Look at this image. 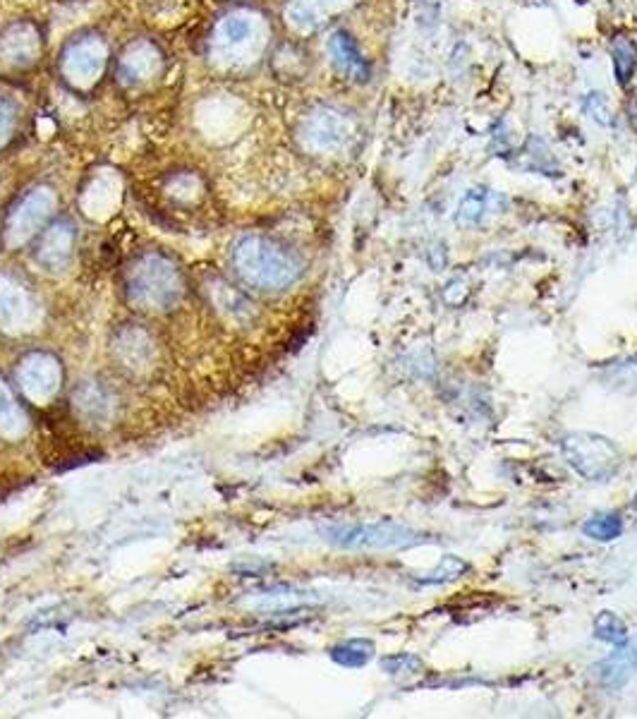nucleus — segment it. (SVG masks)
<instances>
[{
	"instance_id": "nucleus-19",
	"label": "nucleus",
	"mask_w": 637,
	"mask_h": 719,
	"mask_svg": "<svg viewBox=\"0 0 637 719\" xmlns=\"http://www.w3.org/2000/svg\"><path fill=\"white\" fill-rule=\"evenodd\" d=\"M582 533L597 542H614L623 533V521L618 513H597L582 525Z\"/></svg>"
},
{
	"instance_id": "nucleus-6",
	"label": "nucleus",
	"mask_w": 637,
	"mask_h": 719,
	"mask_svg": "<svg viewBox=\"0 0 637 719\" xmlns=\"http://www.w3.org/2000/svg\"><path fill=\"white\" fill-rule=\"evenodd\" d=\"M108 63V46L101 36L84 34L72 39L60 53L63 77L75 87H91L103 75Z\"/></svg>"
},
{
	"instance_id": "nucleus-10",
	"label": "nucleus",
	"mask_w": 637,
	"mask_h": 719,
	"mask_svg": "<svg viewBox=\"0 0 637 719\" xmlns=\"http://www.w3.org/2000/svg\"><path fill=\"white\" fill-rule=\"evenodd\" d=\"M77 228L70 221H53L51 226L44 228L36 238L34 259L46 269H60L72 259L75 250Z\"/></svg>"
},
{
	"instance_id": "nucleus-5",
	"label": "nucleus",
	"mask_w": 637,
	"mask_h": 719,
	"mask_svg": "<svg viewBox=\"0 0 637 719\" xmlns=\"http://www.w3.org/2000/svg\"><path fill=\"white\" fill-rule=\"evenodd\" d=\"M326 540L345 549H405L429 540L424 533L393 521L333 525L324 530Z\"/></svg>"
},
{
	"instance_id": "nucleus-7",
	"label": "nucleus",
	"mask_w": 637,
	"mask_h": 719,
	"mask_svg": "<svg viewBox=\"0 0 637 719\" xmlns=\"http://www.w3.org/2000/svg\"><path fill=\"white\" fill-rule=\"evenodd\" d=\"M53 207H56V195L51 190L46 187L29 190L10 211L8 226H5L8 238L12 243H22V240L39 235L46 221L51 219Z\"/></svg>"
},
{
	"instance_id": "nucleus-20",
	"label": "nucleus",
	"mask_w": 637,
	"mask_h": 719,
	"mask_svg": "<svg viewBox=\"0 0 637 719\" xmlns=\"http://www.w3.org/2000/svg\"><path fill=\"white\" fill-rule=\"evenodd\" d=\"M487 204H489V192L484 190V187H472L470 192H465V197L460 199V207H458L460 226H477V223L484 219Z\"/></svg>"
},
{
	"instance_id": "nucleus-15",
	"label": "nucleus",
	"mask_w": 637,
	"mask_h": 719,
	"mask_svg": "<svg viewBox=\"0 0 637 719\" xmlns=\"http://www.w3.org/2000/svg\"><path fill=\"white\" fill-rule=\"evenodd\" d=\"M331 657L343 667L357 669L364 667L369 660L374 657V643L367 638H353V640H343V643L333 645L331 648Z\"/></svg>"
},
{
	"instance_id": "nucleus-4",
	"label": "nucleus",
	"mask_w": 637,
	"mask_h": 719,
	"mask_svg": "<svg viewBox=\"0 0 637 719\" xmlns=\"http://www.w3.org/2000/svg\"><path fill=\"white\" fill-rule=\"evenodd\" d=\"M563 458L575 473L592 482H606L621 468V449L604 434L568 432L558 439Z\"/></svg>"
},
{
	"instance_id": "nucleus-3",
	"label": "nucleus",
	"mask_w": 637,
	"mask_h": 719,
	"mask_svg": "<svg viewBox=\"0 0 637 719\" xmlns=\"http://www.w3.org/2000/svg\"><path fill=\"white\" fill-rule=\"evenodd\" d=\"M180 293V269L161 252H144L127 269V295L144 310H168Z\"/></svg>"
},
{
	"instance_id": "nucleus-21",
	"label": "nucleus",
	"mask_w": 637,
	"mask_h": 719,
	"mask_svg": "<svg viewBox=\"0 0 637 719\" xmlns=\"http://www.w3.org/2000/svg\"><path fill=\"white\" fill-rule=\"evenodd\" d=\"M611 56H614V70L618 84H628L633 80L635 68H637V51L635 46L630 44L626 36H618L611 46Z\"/></svg>"
},
{
	"instance_id": "nucleus-18",
	"label": "nucleus",
	"mask_w": 637,
	"mask_h": 719,
	"mask_svg": "<svg viewBox=\"0 0 637 719\" xmlns=\"http://www.w3.org/2000/svg\"><path fill=\"white\" fill-rule=\"evenodd\" d=\"M594 638L609 645H623L628 640V624L616 612H599L594 619Z\"/></svg>"
},
{
	"instance_id": "nucleus-25",
	"label": "nucleus",
	"mask_w": 637,
	"mask_h": 719,
	"mask_svg": "<svg viewBox=\"0 0 637 719\" xmlns=\"http://www.w3.org/2000/svg\"><path fill=\"white\" fill-rule=\"evenodd\" d=\"M635 509H637V494H635Z\"/></svg>"
},
{
	"instance_id": "nucleus-12",
	"label": "nucleus",
	"mask_w": 637,
	"mask_h": 719,
	"mask_svg": "<svg viewBox=\"0 0 637 719\" xmlns=\"http://www.w3.org/2000/svg\"><path fill=\"white\" fill-rule=\"evenodd\" d=\"M357 0H288L285 20L295 32H314L326 24L333 15L348 10Z\"/></svg>"
},
{
	"instance_id": "nucleus-8",
	"label": "nucleus",
	"mask_w": 637,
	"mask_h": 719,
	"mask_svg": "<svg viewBox=\"0 0 637 719\" xmlns=\"http://www.w3.org/2000/svg\"><path fill=\"white\" fill-rule=\"evenodd\" d=\"M350 137V123L341 111L329 106L314 108L312 113L302 123V140L309 149L321 151V154H331L338 151L348 142Z\"/></svg>"
},
{
	"instance_id": "nucleus-11",
	"label": "nucleus",
	"mask_w": 637,
	"mask_h": 719,
	"mask_svg": "<svg viewBox=\"0 0 637 719\" xmlns=\"http://www.w3.org/2000/svg\"><path fill=\"white\" fill-rule=\"evenodd\" d=\"M637 674V640L616 645V650L592 667V676L606 691H621Z\"/></svg>"
},
{
	"instance_id": "nucleus-9",
	"label": "nucleus",
	"mask_w": 637,
	"mask_h": 719,
	"mask_svg": "<svg viewBox=\"0 0 637 719\" xmlns=\"http://www.w3.org/2000/svg\"><path fill=\"white\" fill-rule=\"evenodd\" d=\"M41 41L39 29L29 22H15L0 32V63L10 68H27L39 58Z\"/></svg>"
},
{
	"instance_id": "nucleus-23",
	"label": "nucleus",
	"mask_w": 637,
	"mask_h": 719,
	"mask_svg": "<svg viewBox=\"0 0 637 719\" xmlns=\"http://www.w3.org/2000/svg\"><path fill=\"white\" fill-rule=\"evenodd\" d=\"M381 669L388 674H420L424 667L420 657L408 655V652H400V655L384 657V660H381Z\"/></svg>"
},
{
	"instance_id": "nucleus-14",
	"label": "nucleus",
	"mask_w": 637,
	"mask_h": 719,
	"mask_svg": "<svg viewBox=\"0 0 637 719\" xmlns=\"http://www.w3.org/2000/svg\"><path fill=\"white\" fill-rule=\"evenodd\" d=\"M329 56L333 60V65H336L343 75L353 77L357 82L369 80V72H372L369 70V63L364 60L353 36L343 32V29H338V32H333L329 36Z\"/></svg>"
},
{
	"instance_id": "nucleus-13",
	"label": "nucleus",
	"mask_w": 637,
	"mask_h": 719,
	"mask_svg": "<svg viewBox=\"0 0 637 719\" xmlns=\"http://www.w3.org/2000/svg\"><path fill=\"white\" fill-rule=\"evenodd\" d=\"M161 68V56L154 44L149 41H137V44L127 46V51L120 56L118 70L120 77L127 84H142L151 80Z\"/></svg>"
},
{
	"instance_id": "nucleus-16",
	"label": "nucleus",
	"mask_w": 637,
	"mask_h": 719,
	"mask_svg": "<svg viewBox=\"0 0 637 719\" xmlns=\"http://www.w3.org/2000/svg\"><path fill=\"white\" fill-rule=\"evenodd\" d=\"M602 382L606 389L618 391V394H637V358L616 362L602 372Z\"/></svg>"
},
{
	"instance_id": "nucleus-24",
	"label": "nucleus",
	"mask_w": 637,
	"mask_h": 719,
	"mask_svg": "<svg viewBox=\"0 0 637 719\" xmlns=\"http://www.w3.org/2000/svg\"><path fill=\"white\" fill-rule=\"evenodd\" d=\"M585 111L590 113V116L597 120L599 125H609L611 123V113H609V106H606V99L604 94H590L587 96L585 101Z\"/></svg>"
},
{
	"instance_id": "nucleus-1",
	"label": "nucleus",
	"mask_w": 637,
	"mask_h": 719,
	"mask_svg": "<svg viewBox=\"0 0 637 719\" xmlns=\"http://www.w3.org/2000/svg\"><path fill=\"white\" fill-rule=\"evenodd\" d=\"M230 262H233L235 274L247 286L259 290L290 288L295 281H300L302 271H305V262L288 245L259 233L242 235L233 245Z\"/></svg>"
},
{
	"instance_id": "nucleus-2",
	"label": "nucleus",
	"mask_w": 637,
	"mask_h": 719,
	"mask_svg": "<svg viewBox=\"0 0 637 719\" xmlns=\"http://www.w3.org/2000/svg\"><path fill=\"white\" fill-rule=\"evenodd\" d=\"M269 44L264 17L252 10H230L216 22L211 34V58L221 68L235 70L257 63Z\"/></svg>"
},
{
	"instance_id": "nucleus-17",
	"label": "nucleus",
	"mask_w": 637,
	"mask_h": 719,
	"mask_svg": "<svg viewBox=\"0 0 637 719\" xmlns=\"http://www.w3.org/2000/svg\"><path fill=\"white\" fill-rule=\"evenodd\" d=\"M467 573H470V564L460 557H455V554H448V557L441 559L432 571L424 573V576L417 580H420L422 585H446V583H455V580L467 576Z\"/></svg>"
},
{
	"instance_id": "nucleus-22",
	"label": "nucleus",
	"mask_w": 637,
	"mask_h": 719,
	"mask_svg": "<svg viewBox=\"0 0 637 719\" xmlns=\"http://www.w3.org/2000/svg\"><path fill=\"white\" fill-rule=\"evenodd\" d=\"M20 125V104L10 94H0V149L15 137Z\"/></svg>"
}]
</instances>
